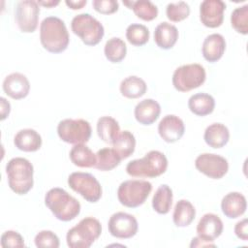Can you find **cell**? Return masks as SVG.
Returning <instances> with one entry per match:
<instances>
[{
  "mask_svg": "<svg viewBox=\"0 0 248 248\" xmlns=\"http://www.w3.org/2000/svg\"><path fill=\"white\" fill-rule=\"evenodd\" d=\"M185 132L183 120L174 115L168 114L164 116L158 124V133L161 139L169 143H173L179 140Z\"/></svg>",
  "mask_w": 248,
  "mask_h": 248,
  "instance_id": "9a60e30c",
  "label": "cell"
},
{
  "mask_svg": "<svg viewBox=\"0 0 248 248\" xmlns=\"http://www.w3.org/2000/svg\"><path fill=\"white\" fill-rule=\"evenodd\" d=\"M216 245L213 242L205 241L204 239L201 238L200 236H196L192 238V241L190 243V247H215Z\"/></svg>",
  "mask_w": 248,
  "mask_h": 248,
  "instance_id": "60d3db41",
  "label": "cell"
},
{
  "mask_svg": "<svg viewBox=\"0 0 248 248\" xmlns=\"http://www.w3.org/2000/svg\"><path fill=\"white\" fill-rule=\"evenodd\" d=\"M1 246L8 247H24V239L22 235L16 231H6L1 235Z\"/></svg>",
  "mask_w": 248,
  "mask_h": 248,
  "instance_id": "74e56055",
  "label": "cell"
},
{
  "mask_svg": "<svg viewBox=\"0 0 248 248\" xmlns=\"http://www.w3.org/2000/svg\"><path fill=\"white\" fill-rule=\"evenodd\" d=\"M190 6L184 1L169 3L166 8L167 17L173 22H179L189 16Z\"/></svg>",
  "mask_w": 248,
  "mask_h": 248,
  "instance_id": "d590c367",
  "label": "cell"
},
{
  "mask_svg": "<svg viewBox=\"0 0 248 248\" xmlns=\"http://www.w3.org/2000/svg\"><path fill=\"white\" fill-rule=\"evenodd\" d=\"M112 148L120 155L121 159H127L130 157L136 148L135 136L128 130L120 131L117 137L111 143Z\"/></svg>",
  "mask_w": 248,
  "mask_h": 248,
  "instance_id": "f546056e",
  "label": "cell"
},
{
  "mask_svg": "<svg viewBox=\"0 0 248 248\" xmlns=\"http://www.w3.org/2000/svg\"><path fill=\"white\" fill-rule=\"evenodd\" d=\"M106 58L111 63L121 62L127 53V46L125 42L118 37H113L106 42L104 47Z\"/></svg>",
  "mask_w": 248,
  "mask_h": 248,
  "instance_id": "d6a6232c",
  "label": "cell"
},
{
  "mask_svg": "<svg viewBox=\"0 0 248 248\" xmlns=\"http://www.w3.org/2000/svg\"><path fill=\"white\" fill-rule=\"evenodd\" d=\"M122 96L128 99H137L143 96L147 90L146 82L137 76H130L125 78L119 86Z\"/></svg>",
  "mask_w": 248,
  "mask_h": 248,
  "instance_id": "484cf974",
  "label": "cell"
},
{
  "mask_svg": "<svg viewBox=\"0 0 248 248\" xmlns=\"http://www.w3.org/2000/svg\"><path fill=\"white\" fill-rule=\"evenodd\" d=\"M206 79L203 66L198 63L181 65L172 74V85L180 92H188L200 87Z\"/></svg>",
  "mask_w": 248,
  "mask_h": 248,
  "instance_id": "ba28073f",
  "label": "cell"
},
{
  "mask_svg": "<svg viewBox=\"0 0 248 248\" xmlns=\"http://www.w3.org/2000/svg\"><path fill=\"white\" fill-rule=\"evenodd\" d=\"M91 125L87 120L66 118L57 125V134L61 140L71 144L86 143L91 137Z\"/></svg>",
  "mask_w": 248,
  "mask_h": 248,
  "instance_id": "9c48e42d",
  "label": "cell"
},
{
  "mask_svg": "<svg viewBox=\"0 0 248 248\" xmlns=\"http://www.w3.org/2000/svg\"><path fill=\"white\" fill-rule=\"evenodd\" d=\"M71 28L74 34L78 36L86 46L98 45L104 37L103 24L90 14H79L73 17Z\"/></svg>",
  "mask_w": 248,
  "mask_h": 248,
  "instance_id": "8992f818",
  "label": "cell"
},
{
  "mask_svg": "<svg viewBox=\"0 0 248 248\" xmlns=\"http://www.w3.org/2000/svg\"><path fill=\"white\" fill-rule=\"evenodd\" d=\"M231 24L240 34H248V4L235 8L231 14Z\"/></svg>",
  "mask_w": 248,
  "mask_h": 248,
  "instance_id": "e575fe53",
  "label": "cell"
},
{
  "mask_svg": "<svg viewBox=\"0 0 248 248\" xmlns=\"http://www.w3.org/2000/svg\"><path fill=\"white\" fill-rule=\"evenodd\" d=\"M4 92L15 100L25 98L30 91V82L25 75L21 73H12L8 75L2 84Z\"/></svg>",
  "mask_w": 248,
  "mask_h": 248,
  "instance_id": "2e32d148",
  "label": "cell"
},
{
  "mask_svg": "<svg viewBox=\"0 0 248 248\" xmlns=\"http://www.w3.org/2000/svg\"><path fill=\"white\" fill-rule=\"evenodd\" d=\"M40 5L34 0L19 1L16 7L15 19L21 32L32 33L36 30L39 22Z\"/></svg>",
  "mask_w": 248,
  "mask_h": 248,
  "instance_id": "8fae6325",
  "label": "cell"
},
{
  "mask_svg": "<svg viewBox=\"0 0 248 248\" xmlns=\"http://www.w3.org/2000/svg\"><path fill=\"white\" fill-rule=\"evenodd\" d=\"M69 157L71 162L79 168H92L96 164V154L84 143L74 145Z\"/></svg>",
  "mask_w": 248,
  "mask_h": 248,
  "instance_id": "4316f807",
  "label": "cell"
},
{
  "mask_svg": "<svg viewBox=\"0 0 248 248\" xmlns=\"http://www.w3.org/2000/svg\"><path fill=\"white\" fill-rule=\"evenodd\" d=\"M247 227H248V223H247V219L244 218L241 221H238L235 226H234V233L235 235L243 240V241H247L248 239V232H247Z\"/></svg>",
  "mask_w": 248,
  "mask_h": 248,
  "instance_id": "ab89813d",
  "label": "cell"
},
{
  "mask_svg": "<svg viewBox=\"0 0 248 248\" xmlns=\"http://www.w3.org/2000/svg\"><path fill=\"white\" fill-rule=\"evenodd\" d=\"M65 3L72 10H79L86 5L87 1L86 0H78V1L77 0H66Z\"/></svg>",
  "mask_w": 248,
  "mask_h": 248,
  "instance_id": "7bdbcfd3",
  "label": "cell"
},
{
  "mask_svg": "<svg viewBox=\"0 0 248 248\" xmlns=\"http://www.w3.org/2000/svg\"><path fill=\"white\" fill-rule=\"evenodd\" d=\"M226 49L225 38L219 33H212L205 37L202 46L203 58L211 63L217 62L223 56Z\"/></svg>",
  "mask_w": 248,
  "mask_h": 248,
  "instance_id": "d6986e66",
  "label": "cell"
},
{
  "mask_svg": "<svg viewBox=\"0 0 248 248\" xmlns=\"http://www.w3.org/2000/svg\"><path fill=\"white\" fill-rule=\"evenodd\" d=\"M120 155L115 149L105 147L97 151L96 153V164L95 169L102 171H108L116 168L121 162Z\"/></svg>",
  "mask_w": 248,
  "mask_h": 248,
  "instance_id": "4dcf8cb0",
  "label": "cell"
},
{
  "mask_svg": "<svg viewBox=\"0 0 248 248\" xmlns=\"http://www.w3.org/2000/svg\"><path fill=\"white\" fill-rule=\"evenodd\" d=\"M152 191V184L141 179L123 181L117 189L119 202L129 208H136L144 203Z\"/></svg>",
  "mask_w": 248,
  "mask_h": 248,
  "instance_id": "52a82bcc",
  "label": "cell"
},
{
  "mask_svg": "<svg viewBox=\"0 0 248 248\" xmlns=\"http://www.w3.org/2000/svg\"><path fill=\"white\" fill-rule=\"evenodd\" d=\"M196 169L212 179H220L229 170L228 160L218 154L202 153L195 160Z\"/></svg>",
  "mask_w": 248,
  "mask_h": 248,
  "instance_id": "7c38bea8",
  "label": "cell"
},
{
  "mask_svg": "<svg viewBox=\"0 0 248 248\" xmlns=\"http://www.w3.org/2000/svg\"><path fill=\"white\" fill-rule=\"evenodd\" d=\"M188 108L194 114L198 116H205L213 112L215 100L210 94L203 92L196 93L189 98Z\"/></svg>",
  "mask_w": 248,
  "mask_h": 248,
  "instance_id": "cb8c5ba5",
  "label": "cell"
},
{
  "mask_svg": "<svg viewBox=\"0 0 248 248\" xmlns=\"http://www.w3.org/2000/svg\"><path fill=\"white\" fill-rule=\"evenodd\" d=\"M224 225L220 217L214 213L204 214L197 225L198 236L205 241L213 242L223 232Z\"/></svg>",
  "mask_w": 248,
  "mask_h": 248,
  "instance_id": "e0dca14e",
  "label": "cell"
},
{
  "mask_svg": "<svg viewBox=\"0 0 248 248\" xmlns=\"http://www.w3.org/2000/svg\"><path fill=\"white\" fill-rule=\"evenodd\" d=\"M161 113L160 104L153 99H144L137 104L134 114L136 120L141 125H151Z\"/></svg>",
  "mask_w": 248,
  "mask_h": 248,
  "instance_id": "ffe728a7",
  "label": "cell"
},
{
  "mask_svg": "<svg viewBox=\"0 0 248 248\" xmlns=\"http://www.w3.org/2000/svg\"><path fill=\"white\" fill-rule=\"evenodd\" d=\"M195 206L188 200H179L174 206L172 221L176 227H187L195 219Z\"/></svg>",
  "mask_w": 248,
  "mask_h": 248,
  "instance_id": "d4e9b609",
  "label": "cell"
},
{
  "mask_svg": "<svg viewBox=\"0 0 248 248\" xmlns=\"http://www.w3.org/2000/svg\"><path fill=\"white\" fill-rule=\"evenodd\" d=\"M120 132L118 122L111 116H101L97 121L98 137L106 143L111 144Z\"/></svg>",
  "mask_w": 248,
  "mask_h": 248,
  "instance_id": "83f0119b",
  "label": "cell"
},
{
  "mask_svg": "<svg viewBox=\"0 0 248 248\" xmlns=\"http://www.w3.org/2000/svg\"><path fill=\"white\" fill-rule=\"evenodd\" d=\"M68 185L89 202H97L102 197L103 191L100 182L89 172H72L68 177Z\"/></svg>",
  "mask_w": 248,
  "mask_h": 248,
  "instance_id": "30bf717a",
  "label": "cell"
},
{
  "mask_svg": "<svg viewBox=\"0 0 248 248\" xmlns=\"http://www.w3.org/2000/svg\"><path fill=\"white\" fill-rule=\"evenodd\" d=\"M40 41L44 48L51 53H61L66 50L70 36L65 22L53 16L45 17L40 25Z\"/></svg>",
  "mask_w": 248,
  "mask_h": 248,
  "instance_id": "6da1fadb",
  "label": "cell"
},
{
  "mask_svg": "<svg viewBox=\"0 0 248 248\" xmlns=\"http://www.w3.org/2000/svg\"><path fill=\"white\" fill-rule=\"evenodd\" d=\"M226 4L222 0H203L200 5V19L202 23L209 28L222 25Z\"/></svg>",
  "mask_w": 248,
  "mask_h": 248,
  "instance_id": "5bb4252c",
  "label": "cell"
},
{
  "mask_svg": "<svg viewBox=\"0 0 248 248\" xmlns=\"http://www.w3.org/2000/svg\"><path fill=\"white\" fill-rule=\"evenodd\" d=\"M33 173V165L29 160L22 157L13 158L6 165L9 187L17 195H25L32 189Z\"/></svg>",
  "mask_w": 248,
  "mask_h": 248,
  "instance_id": "277c9868",
  "label": "cell"
},
{
  "mask_svg": "<svg viewBox=\"0 0 248 248\" xmlns=\"http://www.w3.org/2000/svg\"><path fill=\"white\" fill-rule=\"evenodd\" d=\"M42 141L41 135L31 128L18 131L14 138L16 147L24 152H35L39 150L42 146Z\"/></svg>",
  "mask_w": 248,
  "mask_h": 248,
  "instance_id": "44dd1931",
  "label": "cell"
},
{
  "mask_svg": "<svg viewBox=\"0 0 248 248\" xmlns=\"http://www.w3.org/2000/svg\"><path fill=\"white\" fill-rule=\"evenodd\" d=\"M108 229L112 236L116 238L127 239L137 234L139 224L134 215L119 211L113 213L109 217Z\"/></svg>",
  "mask_w": 248,
  "mask_h": 248,
  "instance_id": "4fadbf2b",
  "label": "cell"
},
{
  "mask_svg": "<svg viewBox=\"0 0 248 248\" xmlns=\"http://www.w3.org/2000/svg\"><path fill=\"white\" fill-rule=\"evenodd\" d=\"M45 203L54 217L63 222L74 220L80 213L79 202L59 187L51 188L46 192Z\"/></svg>",
  "mask_w": 248,
  "mask_h": 248,
  "instance_id": "7a4b0ae2",
  "label": "cell"
},
{
  "mask_svg": "<svg viewBox=\"0 0 248 248\" xmlns=\"http://www.w3.org/2000/svg\"><path fill=\"white\" fill-rule=\"evenodd\" d=\"M172 190L167 184L158 187L152 198V207L159 214H167L170 212L172 204Z\"/></svg>",
  "mask_w": 248,
  "mask_h": 248,
  "instance_id": "f1b7e54d",
  "label": "cell"
},
{
  "mask_svg": "<svg viewBox=\"0 0 248 248\" xmlns=\"http://www.w3.org/2000/svg\"><path fill=\"white\" fill-rule=\"evenodd\" d=\"M203 140L207 145L212 148H221L225 146L230 140V131L225 124L212 123L206 127Z\"/></svg>",
  "mask_w": 248,
  "mask_h": 248,
  "instance_id": "603a6c76",
  "label": "cell"
},
{
  "mask_svg": "<svg viewBox=\"0 0 248 248\" xmlns=\"http://www.w3.org/2000/svg\"><path fill=\"white\" fill-rule=\"evenodd\" d=\"M123 3L132 9L138 17L144 21L153 20L158 16L157 6L149 0L123 1Z\"/></svg>",
  "mask_w": 248,
  "mask_h": 248,
  "instance_id": "1f68e13d",
  "label": "cell"
},
{
  "mask_svg": "<svg viewBox=\"0 0 248 248\" xmlns=\"http://www.w3.org/2000/svg\"><path fill=\"white\" fill-rule=\"evenodd\" d=\"M0 103H1V120H4L11 111V105L4 97L0 98Z\"/></svg>",
  "mask_w": 248,
  "mask_h": 248,
  "instance_id": "b9f144b4",
  "label": "cell"
},
{
  "mask_svg": "<svg viewBox=\"0 0 248 248\" xmlns=\"http://www.w3.org/2000/svg\"><path fill=\"white\" fill-rule=\"evenodd\" d=\"M247 208V202L244 195L239 192H231L223 197L221 209L224 215L230 219H235L243 215Z\"/></svg>",
  "mask_w": 248,
  "mask_h": 248,
  "instance_id": "ac0fdd59",
  "label": "cell"
},
{
  "mask_svg": "<svg viewBox=\"0 0 248 248\" xmlns=\"http://www.w3.org/2000/svg\"><path fill=\"white\" fill-rule=\"evenodd\" d=\"M178 39V30L176 26L167 21L160 22L154 30V42L163 49L173 47Z\"/></svg>",
  "mask_w": 248,
  "mask_h": 248,
  "instance_id": "7402d4cb",
  "label": "cell"
},
{
  "mask_svg": "<svg viewBox=\"0 0 248 248\" xmlns=\"http://www.w3.org/2000/svg\"><path fill=\"white\" fill-rule=\"evenodd\" d=\"M102 232L100 221L94 217H85L71 228L67 234V245L71 248H89Z\"/></svg>",
  "mask_w": 248,
  "mask_h": 248,
  "instance_id": "5b68a950",
  "label": "cell"
},
{
  "mask_svg": "<svg viewBox=\"0 0 248 248\" xmlns=\"http://www.w3.org/2000/svg\"><path fill=\"white\" fill-rule=\"evenodd\" d=\"M34 242L39 248H58L60 245L58 236L53 232L47 230L39 232L34 238Z\"/></svg>",
  "mask_w": 248,
  "mask_h": 248,
  "instance_id": "8d00e7d4",
  "label": "cell"
},
{
  "mask_svg": "<svg viewBox=\"0 0 248 248\" xmlns=\"http://www.w3.org/2000/svg\"><path fill=\"white\" fill-rule=\"evenodd\" d=\"M149 30L143 24L132 23L126 29V38L128 42L136 46L145 45L149 40Z\"/></svg>",
  "mask_w": 248,
  "mask_h": 248,
  "instance_id": "836d02e7",
  "label": "cell"
},
{
  "mask_svg": "<svg viewBox=\"0 0 248 248\" xmlns=\"http://www.w3.org/2000/svg\"><path fill=\"white\" fill-rule=\"evenodd\" d=\"M92 6L95 11L104 15L113 14L119 8V4L116 0H93Z\"/></svg>",
  "mask_w": 248,
  "mask_h": 248,
  "instance_id": "f35d334b",
  "label": "cell"
},
{
  "mask_svg": "<svg viewBox=\"0 0 248 248\" xmlns=\"http://www.w3.org/2000/svg\"><path fill=\"white\" fill-rule=\"evenodd\" d=\"M38 4L39 5H42L44 7H46V8H51V7H54L56 5L59 4V1L56 0H48V1H38Z\"/></svg>",
  "mask_w": 248,
  "mask_h": 248,
  "instance_id": "ee69618b",
  "label": "cell"
},
{
  "mask_svg": "<svg viewBox=\"0 0 248 248\" xmlns=\"http://www.w3.org/2000/svg\"><path fill=\"white\" fill-rule=\"evenodd\" d=\"M168 169V159L159 150H151L142 158L130 161L126 166L127 173L132 177L154 178L165 173Z\"/></svg>",
  "mask_w": 248,
  "mask_h": 248,
  "instance_id": "3957f363",
  "label": "cell"
}]
</instances>
